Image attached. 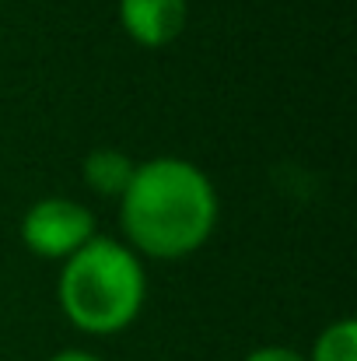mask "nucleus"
I'll return each instance as SVG.
<instances>
[{
    "mask_svg": "<svg viewBox=\"0 0 357 361\" xmlns=\"http://www.w3.org/2000/svg\"><path fill=\"white\" fill-rule=\"evenodd\" d=\"M186 18H189V0H119L123 32L147 49L175 42L186 28Z\"/></svg>",
    "mask_w": 357,
    "mask_h": 361,
    "instance_id": "nucleus-4",
    "label": "nucleus"
},
{
    "mask_svg": "<svg viewBox=\"0 0 357 361\" xmlns=\"http://www.w3.org/2000/svg\"><path fill=\"white\" fill-rule=\"evenodd\" d=\"M95 239V214L70 197H42L21 218V242L42 259H67Z\"/></svg>",
    "mask_w": 357,
    "mask_h": 361,
    "instance_id": "nucleus-3",
    "label": "nucleus"
},
{
    "mask_svg": "<svg viewBox=\"0 0 357 361\" xmlns=\"http://www.w3.org/2000/svg\"><path fill=\"white\" fill-rule=\"evenodd\" d=\"M245 361H308V358H305L301 351H294V348H277V344H270V348H256Z\"/></svg>",
    "mask_w": 357,
    "mask_h": 361,
    "instance_id": "nucleus-7",
    "label": "nucleus"
},
{
    "mask_svg": "<svg viewBox=\"0 0 357 361\" xmlns=\"http://www.w3.org/2000/svg\"><path fill=\"white\" fill-rule=\"evenodd\" d=\"M119 221L133 249L154 259L196 252L218 225V190L186 158H151L133 169L119 197Z\"/></svg>",
    "mask_w": 357,
    "mask_h": 361,
    "instance_id": "nucleus-1",
    "label": "nucleus"
},
{
    "mask_svg": "<svg viewBox=\"0 0 357 361\" xmlns=\"http://www.w3.org/2000/svg\"><path fill=\"white\" fill-rule=\"evenodd\" d=\"M133 158L119 147H95L84 158V183L102 197H123V190L133 179Z\"/></svg>",
    "mask_w": 357,
    "mask_h": 361,
    "instance_id": "nucleus-5",
    "label": "nucleus"
},
{
    "mask_svg": "<svg viewBox=\"0 0 357 361\" xmlns=\"http://www.w3.org/2000/svg\"><path fill=\"white\" fill-rule=\"evenodd\" d=\"M308 361H357V323L354 319L344 316V319L330 323L319 334Z\"/></svg>",
    "mask_w": 357,
    "mask_h": 361,
    "instance_id": "nucleus-6",
    "label": "nucleus"
},
{
    "mask_svg": "<svg viewBox=\"0 0 357 361\" xmlns=\"http://www.w3.org/2000/svg\"><path fill=\"white\" fill-rule=\"evenodd\" d=\"M60 309L84 334L126 330L147 298V274L130 245L95 239L63 259L60 270Z\"/></svg>",
    "mask_w": 357,
    "mask_h": 361,
    "instance_id": "nucleus-2",
    "label": "nucleus"
},
{
    "mask_svg": "<svg viewBox=\"0 0 357 361\" xmlns=\"http://www.w3.org/2000/svg\"><path fill=\"white\" fill-rule=\"evenodd\" d=\"M49 361H102V358H95L88 351H60V355H53Z\"/></svg>",
    "mask_w": 357,
    "mask_h": 361,
    "instance_id": "nucleus-8",
    "label": "nucleus"
}]
</instances>
